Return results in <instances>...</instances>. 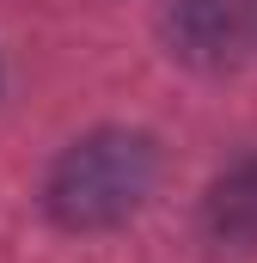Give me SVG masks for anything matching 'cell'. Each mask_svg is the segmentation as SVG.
<instances>
[{"mask_svg":"<svg viewBox=\"0 0 257 263\" xmlns=\"http://www.w3.org/2000/svg\"><path fill=\"white\" fill-rule=\"evenodd\" d=\"M202 227L214 245H233V251L257 245V153L239 159L227 178H214V190L202 202Z\"/></svg>","mask_w":257,"mask_h":263,"instance_id":"2","label":"cell"},{"mask_svg":"<svg viewBox=\"0 0 257 263\" xmlns=\"http://www.w3.org/2000/svg\"><path fill=\"white\" fill-rule=\"evenodd\" d=\"M159 184V147L141 129H92L49 165L43 202L67 233H111L123 227Z\"/></svg>","mask_w":257,"mask_h":263,"instance_id":"1","label":"cell"}]
</instances>
